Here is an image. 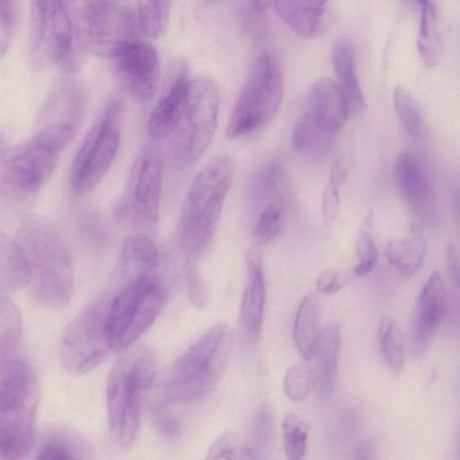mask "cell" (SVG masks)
<instances>
[{
	"instance_id": "obj_1",
	"label": "cell",
	"mask_w": 460,
	"mask_h": 460,
	"mask_svg": "<svg viewBox=\"0 0 460 460\" xmlns=\"http://www.w3.org/2000/svg\"><path fill=\"white\" fill-rule=\"evenodd\" d=\"M158 260L140 248L120 250L108 285L104 336L111 350L132 346L153 324L166 298Z\"/></svg>"
},
{
	"instance_id": "obj_2",
	"label": "cell",
	"mask_w": 460,
	"mask_h": 460,
	"mask_svg": "<svg viewBox=\"0 0 460 460\" xmlns=\"http://www.w3.org/2000/svg\"><path fill=\"white\" fill-rule=\"evenodd\" d=\"M17 241L29 262L36 301L48 308L66 307L74 289L73 261L61 234L46 220L30 217L19 226Z\"/></svg>"
},
{
	"instance_id": "obj_3",
	"label": "cell",
	"mask_w": 460,
	"mask_h": 460,
	"mask_svg": "<svg viewBox=\"0 0 460 460\" xmlns=\"http://www.w3.org/2000/svg\"><path fill=\"white\" fill-rule=\"evenodd\" d=\"M227 155L212 157L192 181L182 202L178 243L182 253L195 258L211 243L233 179Z\"/></svg>"
},
{
	"instance_id": "obj_4",
	"label": "cell",
	"mask_w": 460,
	"mask_h": 460,
	"mask_svg": "<svg viewBox=\"0 0 460 460\" xmlns=\"http://www.w3.org/2000/svg\"><path fill=\"white\" fill-rule=\"evenodd\" d=\"M232 348L227 325L211 327L166 370L164 398L170 403H190L210 394L224 375Z\"/></svg>"
},
{
	"instance_id": "obj_5",
	"label": "cell",
	"mask_w": 460,
	"mask_h": 460,
	"mask_svg": "<svg viewBox=\"0 0 460 460\" xmlns=\"http://www.w3.org/2000/svg\"><path fill=\"white\" fill-rule=\"evenodd\" d=\"M121 351L108 376L106 404L113 439L127 450L138 433L142 393L155 378V363L146 348L130 346Z\"/></svg>"
},
{
	"instance_id": "obj_6",
	"label": "cell",
	"mask_w": 460,
	"mask_h": 460,
	"mask_svg": "<svg viewBox=\"0 0 460 460\" xmlns=\"http://www.w3.org/2000/svg\"><path fill=\"white\" fill-rule=\"evenodd\" d=\"M31 58L41 69L76 72L84 51L64 0H31Z\"/></svg>"
},
{
	"instance_id": "obj_7",
	"label": "cell",
	"mask_w": 460,
	"mask_h": 460,
	"mask_svg": "<svg viewBox=\"0 0 460 460\" xmlns=\"http://www.w3.org/2000/svg\"><path fill=\"white\" fill-rule=\"evenodd\" d=\"M283 92L277 62L270 53H261L252 63L235 101L226 137L234 140L266 128L280 109Z\"/></svg>"
},
{
	"instance_id": "obj_8",
	"label": "cell",
	"mask_w": 460,
	"mask_h": 460,
	"mask_svg": "<svg viewBox=\"0 0 460 460\" xmlns=\"http://www.w3.org/2000/svg\"><path fill=\"white\" fill-rule=\"evenodd\" d=\"M219 95L216 83L206 76L190 79L186 104L174 129L172 158L175 167L193 164L210 145L217 127Z\"/></svg>"
},
{
	"instance_id": "obj_9",
	"label": "cell",
	"mask_w": 460,
	"mask_h": 460,
	"mask_svg": "<svg viewBox=\"0 0 460 460\" xmlns=\"http://www.w3.org/2000/svg\"><path fill=\"white\" fill-rule=\"evenodd\" d=\"M163 162L154 145L143 146L136 156L123 193L115 207V217L132 229L156 226L160 214Z\"/></svg>"
},
{
	"instance_id": "obj_10",
	"label": "cell",
	"mask_w": 460,
	"mask_h": 460,
	"mask_svg": "<svg viewBox=\"0 0 460 460\" xmlns=\"http://www.w3.org/2000/svg\"><path fill=\"white\" fill-rule=\"evenodd\" d=\"M122 105L112 100L92 126L70 170V188L76 195L92 191L110 170L119 147Z\"/></svg>"
},
{
	"instance_id": "obj_11",
	"label": "cell",
	"mask_w": 460,
	"mask_h": 460,
	"mask_svg": "<svg viewBox=\"0 0 460 460\" xmlns=\"http://www.w3.org/2000/svg\"><path fill=\"white\" fill-rule=\"evenodd\" d=\"M107 305V296L102 291L66 328L59 356L67 373H88L101 365L111 351L104 336Z\"/></svg>"
},
{
	"instance_id": "obj_12",
	"label": "cell",
	"mask_w": 460,
	"mask_h": 460,
	"mask_svg": "<svg viewBox=\"0 0 460 460\" xmlns=\"http://www.w3.org/2000/svg\"><path fill=\"white\" fill-rule=\"evenodd\" d=\"M60 152L34 136L6 148L0 158V187L16 198L35 195L51 177Z\"/></svg>"
},
{
	"instance_id": "obj_13",
	"label": "cell",
	"mask_w": 460,
	"mask_h": 460,
	"mask_svg": "<svg viewBox=\"0 0 460 460\" xmlns=\"http://www.w3.org/2000/svg\"><path fill=\"white\" fill-rule=\"evenodd\" d=\"M109 57L121 89L138 103L150 102L160 83L156 49L148 41L131 37L116 43Z\"/></svg>"
},
{
	"instance_id": "obj_14",
	"label": "cell",
	"mask_w": 460,
	"mask_h": 460,
	"mask_svg": "<svg viewBox=\"0 0 460 460\" xmlns=\"http://www.w3.org/2000/svg\"><path fill=\"white\" fill-rule=\"evenodd\" d=\"M85 96L74 80L58 83L45 99L36 117L33 131H46L71 141L83 120Z\"/></svg>"
},
{
	"instance_id": "obj_15",
	"label": "cell",
	"mask_w": 460,
	"mask_h": 460,
	"mask_svg": "<svg viewBox=\"0 0 460 460\" xmlns=\"http://www.w3.org/2000/svg\"><path fill=\"white\" fill-rule=\"evenodd\" d=\"M39 385L31 367L15 355V349H0V411L37 409Z\"/></svg>"
},
{
	"instance_id": "obj_16",
	"label": "cell",
	"mask_w": 460,
	"mask_h": 460,
	"mask_svg": "<svg viewBox=\"0 0 460 460\" xmlns=\"http://www.w3.org/2000/svg\"><path fill=\"white\" fill-rule=\"evenodd\" d=\"M447 304L443 279L438 271H434L423 286L412 314L411 336L416 353L426 349L442 323Z\"/></svg>"
},
{
	"instance_id": "obj_17",
	"label": "cell",
	"mask_w": 460,
	"mask_h": 460,
	"mask_svg": "<svg viewBox=\"0 0 460 460\" xmlns=\"http://www.w3.org/2000/svg\"><path fill=\"white\" fill-rule=\"evenodd\" d=\"M246 269L247 280L240 305L239 323L249 337L258 340L261 332L265 305L262 258L258 252H248Z\"/></svg>"
},
{
	"instance_id": "obj_18",
	"label": "cell",
	"mask_w": 460,
	"mask_h": 460,
	"mask_svg": "<svg viewBox=\"0 0 460 460\" xmlns=\"http://www.w3.org/2000/svg\"><path fill=\"white\" fill-rule=\"evenodd\" d=\"M37 409L0 411V459H23L34 451Z\"/></svg>"
},
{
	"instance_id": "obj_19",
	"label": "cell",
	"mask_w": 460,
	"mask_h": 460,
	"mask_svg": "<svg viewBox=\"0 0 460 460\" xmlns=\"http://www.w3.org/2000/svg\"><path fill=\"white\" fill-rule=\"evenodd\" d=\"M189 81L186 71L181 70L152 111L146 125L150 139L159 141L173 133L185 108Z\"/></svg>"
},
{
	"instance_id": "obj_20",
	"label": "cell",
	"mask_w": 460,
	"mask_h": 460,
	"mask_svg": "<svg viewBox=\"0 0 460 460\" xmlns=\"http://www.w3.org/2000/svg\"><path fill=\"white\" fill-rule=\"evenodd\" d=\"M395 173L400 190L411 208L422 217L430 216L435 205L433 191L418 158L410 152L400 154Z\"/></svg>"
},
{
	"instance_id": "obj_21",
	"label": "cell",
	"mask_w": 460,
	"mask_h": 460,
	"mask_svg": "<svg viewBox=\"0 0 460 460\" xmlns=\"http://www.w3.org/2000/svg\"><path fill=\"white\" fill-rule=\"evenodd\" d=\"M35 457L37 459H87L93 457L90 442L78 431L59 426L41 432Z\"/></svg>"
},
{
	"instance_id": "obj_22",
	"label": "cell",
	"mask_w": 460,
	"mask_h": 460,
	"mask_svg": "<svg viewBox=\"0 0 460 460\" xmlns=\"http://www.w3.org/2000/svg\"><path fill=\"white\" fill-rule=\"evenodd\" d=\"M329 0H272L279 16L303 38L322 34Z\"/></svg>"
},
{
	"instance_id": "obj_23",
	"label": "cell",
	"mask_w": 460,
	"mask_h": 460,
	"mask_svg": "<svg viewBox=\"0 0 460 460\" xmlns=\"http://www.w3.org/2000/svg\"><path fill=\"white\" fill-rule=\"evenodd\" d=\"M311 111L329 129L336 132L346 122L349 106L340 84L321 78L311 88Z\"/></svg>"
},
{
	"instance_id": "obj_24",
	"label": "cell",
	"mask_w": 460,
	"mask_h": 460,
	"mask_svg": "<svg viewBox=\"0 0 460 460\" xmlns=\"http://www.w3.org/2000/svg\"><path fill=\"white\" fill-rule=\"evenodd\" d=\"M340 344L339 327L330 323L321 330L316 342L306 358L318 376L323 393H330L333 388Z\"/></svg>"
},
{
	"instance_id": "obj_25",
	"label": "cell",
	"mask_w": 460,
	"mask_h": 460,
	"mask_svg": "<svg viewBox=\"0 0 460 460\" xmlns=\"http://www.w3.org/2000/svg\"><path fill=\"white\" fill-rule=\"evenodd\" d=\"M335 133L325 127L311 111H308L295 123L292 131V146L313 157H321L331 147Z\"/></svg>"
},
{
	"instance_id": "obj_26",
	"label": "cell",
	"mask_w": 460,
	"mask_h": 460,
	"mask_svg": "<svg viewBox=\"0 0 460 460\" xmlns=\"http://www.w3.org/2000/svg\"><path fill=\"white\" fill-rule=\"evenodd\" d=\"M332 60L349 108L361 111L365 108V100L356 75L352 43L345 39L338 40L332 50Z\"/></svg>"
},
{
	"instance_id": "obj_27",
	"label": "cell",
	"mask_w": 460,
	"mask_h": 460,
	"mask_svg": "<svg viewBox=\"0 0 460 460\" xmlns=\"http://www.w3.org/2000/svg\"><path fill=\"white\" fill-rule=\"evenodd\" d=\"M426 253V242L421 231L415 226L402 239L387 243L385 257L389 264L403 275H411L420 267Z\"/></svg>"
},
{
	"instance_id": "obj_28",
	"label": "cell",
	"mask_w": 460,
	"mask_h": 460,
	"mask_svg": "<svg viewBox=\"0 0 460 460\" xmlns=\"http://www.w3.org/2000/svg\"><path fill=\"white\" fill-rule=\"evenodd\" d=\"M31 281L27 257L17 240L0 234V287L16 290Z\"/></svg>"
},
{
	"instance_id": "obj_29",
	"label": "cell",
	"mask_w": 460,
	"mask_h": 460,
	"mask_svg": "<svg viewBox=\"0 0 460 460\" xmlns=\"http://www.w3.org/2000/svg\"><path fill=\"white\" fill-rule=\"evenodd\" d=\"M320 305L314 294L302 299L294 323V341L299 354L305 359L309 357L321 332Z\"/></svg>"
},
{
	"instance_id": "obj_30",
	"label": "cell",
	"mask_w": 460,
	"mask_h": 460,
	"mask_svg": "<svg viewBox=\"0 0 460 460\" xmlns=\"http://www.w3.org/2000/svg\"><path fill=\"white\" fill-rule=\"evenodd\" d=\"M417 1L420 6V22L417 48L424 63L431 67L438 65L442 51L437 10L431 0Z\"/></svg>"
},
{
	"instance_id": "obj_31",
	"label": "cell",
	"mask_w": 460,
	"mask_h": 460,
	"mask_svg": "<svg viewBox=\"0 0 460 460\" xmlns=\"http://www.w3.org/2000/svg\"><path fill=\"white\" fill-rule=\"evenodd\" d=\"M393 100L397 117L406 132L415 139L425 138L428 134L426 120L411 93L402 86H397Z\"/></svg>"
},
{
	"instance_id": "obj_32",
	"label": "cell",
	"mask_w": 460,
	"mask_h": 460,
	"mask_svg": "<svg viewBox=\"0 0 460 460\" xmlns=\"http://www.w3.org/2000/svg\"><path fill=\"white\" fill-rule=\"evenodd\" d=\"M171 0H137V23L148 38L158 39L167 31Z\"/></svg>"
},
{
	"instance_id": "obj_33",
	"label": "cell",
	"mask_w": 460,
	"mask_h": 460,
	"mask_svg": "<svg viewBox=\"0 0 460 460\" xmlns=\"http://www.w3.org/2000/svg\"><path fill=\"white\" fill-rule=\"evenodd\" d=\"M318 382V376L309 364L294 365L288 369L284 376L283 389L291 401L302 402Z\"/></svg>"
},
{
	"instance_id": "obj_34",
	"label": "cell",
	"mask_w": 460,
	"mask_h": 460,
	"mask_svg": "<svg viewBox=\"0 0 460 460\" xmlns=\"http://www.w3.org/2000/svg\"><path fill=\"white\" fill-rule=\"evenodd\" d=\"M378 342L386 365L394 373H399L403 365V350L394 322L389 317L380 323Z\"/></svg>"
},
{
	"instance_id": "obj_35",
	"label": "cell",
	"mask_w": 460,
	"mask_h": 460,
	"mask_svg": "<svg viewBox=\"0 0 460 460\" xmlns=\"http://www.w3.org/2000/svg\"><path fill=\"white\" fill-rule=\"evenodd\" d=\"M284 452L291 460L302 459L306 453L309 427L300 418L288 414L282 423Z\"/></svg>"
},
{
	"instance_id": "obj_36",
	"label": "cell",
	"mask_w": 460,
	"mask_h": 460,
	"mask_svg": "<svg viewBox=\"0 0 460 460\" xmlns=\"http://www.w3.org/2000/svg\"><path fill=\"white\" fill-rule=\"evenodd\" d=\"M284 225V210L278 204L269 205L261 213L251 234L255 245H264L274 239Z\"/></svg>"
},
{
	"instance_id": "obj_37",
	"label": "cell",
	"mask_w": 460,
	"mask_h": 460,
	"mask_svg": "<svg viewBox=\"0 0 460 460\" xmlns=\"http://www.w3.org/2000/svg\"><path fill=\"white\" fill-rule=\"evenodd\" d=\"M254 458L248 446H243L236 434L226 433L211 446L207 459Z\"/></svg>"
},
{
	"instance_id": "obj_38",
	"label": "cell",
	"mask_w": 460,
	"mask_h": 460,
	"mask_svg": "<svg viewBox=\"0 0 460 460\" xmlns=\"http://www.w3.org/2000/svg\"><path fill=\"white\" fill-rule=\"evenodd\" d=\"M17 18L16 0H0V59L13 37Z\"/></svg>"
},
{
	"instance_id": "obj_39",
	"label": "cell",
	"mask_w": 460,
	"mask_h": 460,
	"mask_svg": "<svg viewBox=\"0 0 460 460\" xmlns=\"http://www.w3.org/2000/svg\"><path fill=\"white\" fill-rule=\"evenodd\" d=\"M356 254L358 260L353 270L354 276H363L375 267L377 252L371 237L366 232H360L356 241Z\"/></svg>"
},
{
	"instance_id": "obj_40",
	"label": "cell",
	"mask_w": 460,
	"mask_h": 460,
	"mask_svg": "<svg viewBox=\"0 0 460 460\" xmlns=\"http://www.w3.org/2000/svg\"><path fill=\"white\" fill-rule=\"evenodd\" d=\"M186 282L190 302L196 308H204L208 302V291L196 267L189 269Z\"/></svg>"
},
{
	"instance_id": "obj_41",
	"label": "cell",
	"mask_w": 460,
	"mask_h": 460,
	"mask_svg": "<svg viewBox=\"0 0 460 460\" xmlns=\"http://www.w3.org/2000/svg\"><path fill=\"white\" fill-rule=\"evenodd\" d=\"M154 418L155 429L161 437L170 440L179 437L181 424L178 418L163 408L155 410Z\"/></svg>"
},
{
	"instance_id": "obj_42",
	"label": "cell",
	"mask_w": 460,
	"mask_h": 460,
	"mask_svg": "<svg viewBox=\"0 0 460 460\" xmlns=\"http://www.w3.org/2000/svg\"><path fill=\"white\" fill-rule=\"evenodd\" d=\"M350 279L349 274L329 269L320 274L316 280V288L320 293L334 294L341 289Z\"/></svg>"
},
{
	"instance_id": "obj_43",
	"label": "cell",
	"mask_w": 460,
	"mask_h": 460,
	"mask_svg": "<svg viewBox=\"0 0 460 460\" xmlns=\"http://www.w3.org/2000/svg\"><path fill=\"white\" fill-rule=\"evenodd\" d=\"M340 206L339 187L328 181L323 194V218L326 226L332 225L337 217Z\"/></svg>"
},
{
	"instance_id": "obj_44",
	"label": "cell",
	"mask_w": 460,
	"mask_h": 460,
	"mask_svg": "<svg viewBox=\"0 0 460 460\" xmlns=\"http://www.w3.org/2000/svg\"><path fill=\"white\" fill-rule=\"evenodd\" d=\"M349 162L345 155H341L335 160L330 172L329 181L334 185L341 186L349 174Z\"/></svg>"
},
{
	"instance_id": "obj_45",
	"label": "cell",
	"mask_w": 460,
	"mask_h": 460,
	"mask_svg": "<svg viewBox=\"0 0 460 460\" xmlns=\"http://www.w3.org/2000/svg\"><path fill=\"white\" fill-rule=\"evenodd\" d=\"M447 267L449 276L456 287L459 283V260L458 252L454 243H450L447 247Z\"/></svg>"
},
{
	"instance_id": "obj_46",
	"label": "cell",
	"mask_w": 460,
	"mask_h": 460,
	"mask_svg": "<svg viewBox=\"0 0 460 460\" xmlns=\"http://www.w3.org/2000/svg\"><path fill=\"white\" fill-rule=\"evenodd\" d=\"M374 452L373 445L369 443H366L362 445L358 451V458H372L370 454Z\"/></svg>"
},
{
	"instance_id": "obj_47",
	"label": "cell",
	"mask_w": 460,
	"mask_h": 460,
	"mask_svg": "<svg viewBox=\"0 0 460 460\" xmlns=\"http://www.w3.org/2000/svg\"><path fill=\"white\" fill-rule=\"evenodd\" d=\"M271 3L272 0H252V6L255 11L261 12L265 10Z\"/></svg>"
},
{
	"instance_id": "obj_48",
	"label": "cell",
	"mask_w": 460,
	"mask_h": 460,
	"mask_svg": "<svg viewBox=\"0 0 460 460\" xmlns=\"http://www.w3.org/2000/svg\"><path fill=\"white\" fill-rule=\"evenodd\" d=\"M4 142L3 137L0 135V158L3 155L4 152L5 151Z\"/></svg>"
},
{
	"instance_id": "obj_49",
	"label": "cell",
	"mask_w": 460,
	"mask_h": 460,
	"mask_svg": "<svg viewBox=\"0 0 460 460\" xmlns=\"http://www.w3.org/2000/svg\"><path fill=\"white\" fill-rule=\"evenodd\" d=\"M207 2H209V3H217V2H219L220 0H205Z\"/></svg>"
}]
</instances>
